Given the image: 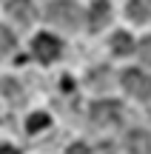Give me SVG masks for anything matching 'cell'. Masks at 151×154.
<instances>
[{"mask_svg":"<svg viewBox=\"0 0 151 154\" xmlns=\"http://www.w3.org/2000/svg\"><path fill=\"white\" fill-rule=\"evenodd\" d=\"M137 51H140V60L146 63V66H151V37H143L140 46H137Z\"/></svg>","mask_w":151,"mask_h":154,"instance_id":"obj_12","label":"cell"},{"mask_svg":"<svg viewBox=\"0 0 151 154\" xmlns=\"http://www.w3.org/2000/svg\"><path fill=\"white\" fill-rule=\"evenodd\" d=\"M32 51L40 63H51V60L60 57V40L51 37V34H37L34 43H32Z\"/></svg>","mask_w":151,"mask_h":154,"instance_id":"obj_4","label":"cell"},{"mask_svg":"<svg viewBox=\"0 0 151 154\" xmlns=\"http://www.w3.org/2000/svg\"><path fill=\"white\" fill-rule=\"evenodd\" d=\"M6 14H9L11 20L29 26V23L34 20L37 11H34V3H32V0H9V3H6Z\"/></svg>","mask_w":151,"mask_h":154,"instance_id":"obj_5","label":"cell"},{"mask_svg":"<svg viewBox=\"0 0 151 154\" xmlns=\"http://www.w3.org/2000/svg\"><path fill=\"white\" fill-rule=\"evenodd\" d=\"M11 49H14V34H11L6 26H0V57L9 54Z\"/></svg>","mask_w":151,"mask_h":154,"instance_id":"obj_10","label":"cell"},{"mask_svg":"<svg viewBox=\"0 0 151 154\" xmlns=\"http://www.w3.org/2000/svg\"><path fill=\"white\" fill-rule=\"evenodd\" d=\"M125 149L128 154H151V137L146 131H128V137H125Z\"/></svg>","mask_w":151,"mask_h":154,"instance_id":"obj_7","label":"cell"},{"mask_svg":"<svg viewBox=\"0 0 151 154\" xmlns=\"http://www.w3.org/2000/svg\"><path fill=\"white\" fill-rule=\"evenodd\" d=\"M123 86L131 97L137 100H151V77L140 69H125L123 72Z\"/></svg>","mask_w":151,"mask_h":154,"instance_id":"obj_3","label":"cell"},{"mask_svg":"<svg viewBox=\"0 0 151 154\" xmlns=\"http://www.w3.org/2000/svg\"><path fill=\"white\" fill-rule=\"evenodd\" d=\"M111 49H114V54H120V57L128 54V51L134 49V40H131V34H128V32H117V34L111 37Z\"/></svg>","mask_w":151,"mask_h":154,"instance_id":"obj_9","label":"cell"},{"mask_svg":"<svg viewBox=\"0 0 151 154\" xmlns=\"http://www.w3.org/2000/svg\"><path fill=\"white\" fill-rule=\"evenodd\" d=\"M0 154H20L14 146H0Z\"/></svg>","mask_w":151,"mask_h":154,"instance_id":"obj_15","label":"cell"},{"mask_svg":"<svg viewBox=\"0 0 151 154\" xmlns=\"http://www.w3.org/2000/svg\"><path fill=\"white\" fill-rule=\"evenodd\" d=\"M46 17L54 26L66 29V32H74L80 26V20H83V11H80V6L74 0H51L49 9H46Z\"/></svg>","mask_w":151,"mask_h":154,"instance_id":"obj_1","label":"cell"},{"mask_svg":"<svg viewBox=\"0 0 151 154\" xmlns=\"http://www.w3.org/2000/svg\"><path fill=\"white\" fill-rule=\"evenodd\" d=\"M91 123L97 128H117L123 123V109L117 100H97L91 106Z\"/></svg>","mask_w":151,"mask_h":154,"instance_id":"obj_2","label":"cell"},{"mask_svg":"<svg viewBox=\"0 0 151 154\" xmlns=\"http://www.w3.org/2000/svg\"><path fill=\"white\" fill-rule=\"evenodd\" d=\"M3 88H6V91H9V97H14V100H20V94H17V91H20V88H17V83H11V80H6V83H3Z\"/></svg>","mask_w":151,"mask_h":154,"instance_id":"obj_13","label":"cell"},{"mask_svg":"<svg viewBox=\"0 0 151 154\" xmlns=\"http://www.w3.org/2000/svg\"><path fill=\"white\" fill-rule=\"evenodd\" d=\"M66 154H91V149H89V146H83V143H74Z\"/></svg>","mask_w":151,"mask_h":154,"instance_id":"obj_14","label":"cell"},{"mask_svg":"<svg viewBox=\"0 0 151 154\" xmlns=\"http://www.w3.org/2000/svg\"><path fill=\"white\" fill-rule=\"evenodd\" d=\"M108 17H111V3H108V0H94V3H91V14H89L91 32H100L108 23Z\"/></svg>","mask_w":151,"mask_h":154,"instance_id":"obj_6","label":"cell"},{"mask_svg":"<svg viewBox=\"0 0 151 154\" xmlns=\"http://www.w3.org/2000/svg\"><path fill=\"white\" fill-rule=\"evenodd\" d=\"M125 14L137 23H146L151 20V0H128L125 3Z\"/></svg>","mask_w":151,"mask_h":154,"instance_id":"obj_8","label":"cell"},{"mask_svg":"<svg viewBox=\"0 0 151 154\" xmlns=\"http://www.w3.org/2000/svg\"><path fill=\"white\" fill-rule=\"evenodd\" d=\"M46 126H49V114H43V111H37V114H32V117H29V123H26V128H29V131H40V128H46Z\"/></svg>","mask_w":151,"mask_h":154,"instance_id":"obj_11","label":"cell"}]
</instances>
